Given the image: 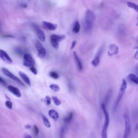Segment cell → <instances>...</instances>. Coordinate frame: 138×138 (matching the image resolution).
<instances>
[{"mask_svg": "<svg viewBox=\"0 0 138 138\" xmlns=\"http://www.w3.org/2000/svg\"><path fill=\"white\" fill-rule=\"evenodd\" d=\"M95 17L92 12L88 10L86 12L85 21V30L88 33L90 32L92 29Z\"/></svg>", "mask_w": 138, "mask_h": 138, "instance_id": "6da1fadb", "label": "cell"}, {"mask_svg": "<svg viewBox=\"0 0 138 138\" xmlns=\"http://www.w3.org/2000/svg\"><path fill=\"white\" fill-rule=\"evenodd\" d=\"M127 88V81L124 79H123L122 80V83L120 88L117 98L113 105V109L114 110H115L118 106L120 102L125 93Z\"/></svg>", "mask_w": 138, "mask_h": 138, "instance_id": "7a4b0ae2", "label": "cell"}, {"mask_svg": "<svg viewBox=\"0 0 138 138\" xmlns=\"http://www.w3.org/2000/svg\"><path fill=\"white\" fill-rule=\"evenodd\" d=\"M102 107L105 115V121L101 132V136L102 138H107V131L109 122V113L106 109L105 106L104 104H102Z\"/></svg>", "mask_w": 138, "mask_h": 138, "instance_id": "3957f363", "label": "cell"}, {"mask_svg": "<svg viewBox=\"0 0 138 138\" xmlns=\"http://www.w3.org/2000/svg\"><path fill=\"white\" fill-rule=\"evenodd\" d=\"M66 36L65 35H57L53 34L50 37L51 43L52 46L55 48L57 49L59 47L60 42L63 40Z\"/></svg>", "mask_w": 138, "mask_h": 138, "instance_id": "277c9868", "label": "cell"}, {"mask_svg": "<svg viewBox=\"0 0 138 138\" xmlns=\"http://www.w3.org/2000/svg\"><path fill=\"white\" fill-rule=\"evenodd\" d=\"M2 71L5 75L12 79L16 83L18 84V85L21 86L22 87H26V86L16 76L14 75L8 70L5 68H3L2 69Z\"/></svg>", "mask_w": 138, "mask_h": 138, "instance_id": "5b68a950", "label": "cell"}, {"mask_svg": "<svg viewBox=\"0 0 138 138\" xmlns=\"http://www.w3.org/2000/svg\"><path fill=\"white\" fill-rule=\"evenodd\" d=\"M35 64V62L31 55L29 53L24 55L23 65L27 67H32Z\"/></svg>", "mask_w": 138, "mask_h": 138, "instance_id": "8992f818", "label": "cell"}, {"mask_svg": "<svg viewBox=\"0 0 138 138\" xmlns=\"http://www.w3.org/2000/svg\"><path fill=\"white\" fill-rule=\"evenodd\" d=\"M124 120L125 129L124 136V138H128L131 132V126L128 116L126 114H124Z\"/></svg>", "mask_w": 138, "mask_h": 138, "instance_id": "52a82bcc", "label": "cell"}, {"mask_svg": "<svg viewBox=\"0 0 138 138\" xmlns=\"http://www.w3.org/2000/svg\"><path fill=\"white\" fill-rule=\"evenodd\" d=\"M35 45L38 56L40 57H44L46 54V50L41 43L36 40L35 42Z\"/></svg>", "mask_w": 138, "mask_h": 138, "instance_id": "ba28073f", "label": "cell"}, {"mask_svg": "<svg viewBox=\"0 0 138 138\" xmlns=\"http://www.w3.org/2000/svg\"><path fill=\"white\" fill-rule=\"evenodd\" d=\"M104 49V47L103 46L100 48L99 51H98L94 59L92 61L91 63L94 66L96 67L99 65L101 56L103 51Z\"/></svg>", "mask_w": 138, "mask_h": 138, "instance_id": "9c48e42d", "label": "cell"}, {"mask_svg": "<svg viewBox=\"0 0 138 138\" xmlns=\"http://www.w3.org/2000/svg\"><path fill=\"white\" fill-rule=\"evenodd\" d=\"M33 27L36 33L40 40L43 42H45V38L43 31L36 25H33Z\"/></svg>", "mask_w": 138, "mask_h": 138, "instance_id": "30bf717a", "label": "cell"}, {"mask_svg": "<svg viewBox=\"0 0 138 138\" xmlns=\"http://www.w3.org/2000/svg\"><path fill=\"white\" fill-rule=\"evenodd\" d=\"M41 24L44 28L50 31L55 30L57 27V25L55 24L44 21H42Z\"/></svg>", "mask_w": 138, "mask_h": 138, "instance_id": "8fae6325", "label": "cell"}, {"mask_svg": "<svg viewBox=\"0 0 138 138\" xmlns=\"http://www.w3.org/2000/svg\"><path fill=\"white\" fill-rule=\"evenodd\" d=\"M0 57L8 64H11L12 63V60L8 54L5 51L1 49H0Z\"/></svg>", "mask_w": 138, "mask_h": 138, "instance_id": "7c38bea8", "label": "cell"}, {"mask_svg": "<svg viewBox=\"0 0 138 138\" xmlns=\"http://www.w3.org/2000/svg\"><path fill=\"white\" fill-rule=\"evenodd\" d=\"M7 89L10 92L19 98L21 97L20 92L17 88L11 85H9L7 87Z\"/></svg>", "mask_w": 138, "mask_h": 138, "instance_id": "4fadbf2b", "label": "cell"}, {"mask_svg": "<svg viewBox=\"0 0 138 138\" xmlns=\"http://www.w3.org/2000/svg\"><path fill=\"white\" fill-rule=\"evenodd\" d=\"M119 48L114 44H112L109 45V51L108 53L110 56L116 55L118 53Z\"/></svg>", "mask_w": 138, "mask_h": 138, "instance_id": "5bb4252c", "label": "cell"}, {"mask_svg": "<svg viewBox=\"0 0 138 138\" xmlns=\"http://www.w3.org/2000/svg\"><path fill=\"white\" fill-rule=\"evenodd\" d=\"M19 73L20 76L23 80L30 87L31 86V83L29 78L27 75L22 71H19Z\"/></svg>", "mask_w": 138, "mask_h": 138, "instance_id": "9a60e30c", "label": "cell"}, {"mask_svg": "<svg viewBox=\"0 0 138 138\" xmlns=\"http://www.w3.org/2000/svg\"><path fill=\"white\" fill-rule=\"evenodd\" d=\"M73 53L74 57L76 62L79 71H81L83 69V66L80 60L78 57L77 54L75 52H74Z\"/></svg>", "mask_w": 138, "mask_h": 138, "instance_id": "2e32d148", "label": "cell"}, {"mask_svg": "<svg viewBox=\"0 0 138 138\" xmlns=\"http://www.w3.org/2000/svg\"><path fill=\"white\" fill-rule=\"evenodd\" d=\"M48 114L50 117L52 118L57 120L59 117V115L57 112L54 109H51L49 111Z\"/></svg>", "mask_w": 138, "mask_h": 138, "instance_id": "e0dca14e", "label": "cell"}, {"mask_svg": "<svg viewBox=\"0 0 138 138\" xmlns=\"http://www.w3.org/2000/svg\"><path fill=\"white\" fill-rule=\"evenodd\" d=\"M112 93V90L111 89H109L108 90L106 95L105 96L104 100L105 103H103L104 104L105 106L107 105L108 103L110 100V99Z\"/></svg>", "mask_w": 138, "mask_h": 138, "instance_id": "ac0fdd59", "label": "cell"}, {"mask_svg": "<svg viewBox=\"0 0 138 138\" xmlns=\"http://www.w3.org/2000/svg\"><path fill=\"white\" fill-rule=\"evenodd\" d=\"M80 29V25L79 22L78 21H76L74 23L73 28L72 31L73 33H79Z\"/></svg>", "mask_w": 138, "mask_h": 138, "instance_id": "d6986e66", "label": "cell"}, {"mask_svg": "<svg viewBox=\"0 0 138 138\" xmlns=\"http://www.w3.org/2000/svg\"><path fill=\"white\" fill-rule=\"evenodd\" d=\"M128 77L131 81L138 84V78L136 75L133 74H131L128 75Z\"/></svg>", "mask_w": 138, "mask_h": 138, "instance_id": "ffe728a7", "label": "cell"}, {"mask_svg": "<svg viewBox=\"0 0 138 138\" xmlns=\"http://www.w3.org/2000/svg\"><path fill=\"white\" fill-rule=\"evenodd\" d=\"M42 117L43 118V122L44 124L48 128H50L51 127L50 124V122L47 118L43 114L41 115Z\"/></svg>", "mask_w": 138, "mask_h": 138, "instance_id": "44dd1931", "label": "cell"}, {"mask_svg": "<svg viewBox=\"0 0 138 138\" xmlns=\"http://www.w3.org/2000/svg\"><path fill=\"white\" fill-rule=\"evenodd\" d=\"M127 5L129 7L134 9L137 12L138 11V6L136 4L131 2H128Z\"/></svg>", "mask_w": 138, "mask_h": 138, "instance_id": "7402d4cb", "label": "cell"}, {"mask_svg": "<svg viewBox=\"0 0 138 138\" xmlns=\"http://www.w3.org/2000/svg\"><path fill=\"white\" fill-rule=\"evenodd\" d=\"M73 116V113H69L67 116L65 118L64 121L66 123H69L71 120Z\"/></svg>", "mask_w": 138, "mask_h": 138, "instance_id": "603a6c76", "label": "cell"}, {"mask_svg": "<svg viewBox=\"0 0 138 138\" xmlns=\"http://www.w3.org/2000/svg\"><path fill=\"white\" fill-rule=\"evenodd\" d=\"M50 88L54 91L58 92L60 90V88L58 86L56 85H52L50 86Z\"/></svg>", "mask_w": 138, "mask_h": 138, "instance_id": "cb8c5ba5", "label": "cell"}, {"mask_svg": "<svg viewBox=\"0 0 138 138\" xmlns=\"http://www.w3.org/2000/svg\"><path fill=\"white\" fill-rule=\"evenodd\" d=\"M52 99L56 105L59 106L61 105V101L59 100L57 97L56 96H52Z\"/></svg>", "mask_w": 138, "mask_h": 138, "instance_id": "d4e9b609", "label": "cell"}, {"mask_svg": "<svg viewBox=\"0 0 138 138\" xmlns=\"http://www.w3.org/2000/svg\"><path fill=\"white\" fill-rule=\"evenodd\" d=\"M49 75L51 77L55 79H57L59 77L58 74L55 72L51 71L49 73Z\"/></svg>", "mask_w": 138, "mask_h": 138, "instance_id": "484cf974", "label": "cell"}, {"mask_svg": "<svg viewBox=\"0 0 138 138\" xmlns=\"http://www.w3.org/2000/svg\"><path fill=\"white\" fill-rule=\"evenodd\" d=\"M45 102L47 105H50L51 103V99L50 97L49 96H46L45 98Z\"/></svg>", "mask_w": 138, "mask_h": 138, "instance_id": "4316f807", "label": "cell"}, {"mask_svg": "<svg viewBox=\"0 0 138 138\" xmlns=\"http://www.w3.org/2000/svg\"><path fill=\"white\" fill-rule=\"evenodd\" d=\"M5 104L6 106L10 109H12L13 104L9 100H7L5 102Z\"/></svg>", "mask_w": 138, "mask_h": 138, "instance_id": "83f0119b", "label": "cell"}, {"mask_svg": "<svg viewBox=\"0 0 138 138\" xmlns=\"http://www.w3.org/2000/svg\"><path fill=\"white\" fill-rule=\"evenodd\" d=\"M33 132L34 134L36 136H37L38 135L39 133V130L38 128L36 125H34L33 127Z\"/></svg>", "mask_w": 138, "mask_h": 138, "instance_id": "f1b7e54d", "label": "cell"}, {"mask_svg": "<svg viewBox=\"0 0 138 138\" xmlns=\"http://www.w3.org/2000/svg\"><path fill=\"white\" fill-rule=\"evenodd\" d=\"M30 70L35 75H36L37 73V71L35 68L33 67H30L29 68Z\"/></svg>", "mask_w": 138, "mask_h": 138, "instance_id": "f546056e", "label": "cell"}, {"mask_svg": "<svg viewBox=\"0 0 138 138\" xmlns=\"http://www.w3.org/2000/svg\"><path fill=\"white\" fill-rule=\"evenodd\" d=\"M0 83L5 87L7 86V85L5 81L0 77Z\"/></svg>", "mask_w": 138, "mask_h": 138, "instance_id": "4dcf8cb0", "label": "cell"}, {"mask_svg": "<svg viewBox=\"0 0 138 138\" xmlns=\"http://www.w3.org/2000/svg\"><path fill=\"white\" fill-rule=\"evenodd\" d=\"M76 43V42L75 41H74L72 42L71 46V49H73L74 48Z\"/></svg>", "mask_w": 138, "mask_h": 138, "instance_id": "1f68e13d", "label": "cell"}, {"mask_svg": "<svg viewBox=\"0 0 138 138\" xmlns=\"http://www.w3.org/2000/svg\"><path fill=\"white\" fill-rule=\"evenodd\" d=\"M24 137L25 138H32L31 136L27 133H25L24 134Z\"/></svg>", "mask_w": 138, "mask_h": 138, "instance_id": "d6a6232c", "label": "cell"}, {"mask_svg": "<svg viewBox=\"0 0 138 138\" xmlns=\"http://www.w3.org/2000/svg\"><path fill=\"white\" fill-rule=\"evenodd\" d=\"M21 6L24 8H27V6L26 4H23L21 5Z\"/></svg>", "mask_w": 138, "mask_h": 138, "instance_id": "836d02e7", "label": "cell"}, {"mask_svg": "<svg viewBox=\"0 0 138 138\" xmlns=\"http://www.w3.org/2000/svg\"><path fill=\"white\" fill-rule=\"evenodd\" d=\"M25 128L27 129H30L31 128V127L30 125H25Z\"/></svg>", "mask_w": 138, "mask_h": 138, "instance_id": "e575fe53", "label": "cell"}, {"mask_svg": "<svg viewBox=\"0 0 138 138\" xmlns=\"http://www.w3.org/2000/svg\"><path fill=\"white\" fill-rule=\"evenodd\" d=\"M4 37H13V38L14 37L13 36L10 35H5L4 36Z\"/></svg>", "mask_w": 138, "mask_h": 138, "instance_id": "d590c367", "label": "cell"}, {"mask_svg": "<svg viewBox=\"0 0 138 138\" xmlns=\"http://www.w3.org/2000/svg\"><path fill=\"white\" fill-rule=\"evenodd\" d=\"M5 97L6 99L8 100H10V98L6 95H5Z\"/></svg>", "mask_w": 138, "mask_h": 138, "instance_id": "8d00e7d4", "label": "cell"}, {"mask_svg": "<svg viewBox=\"0 0 138 138\" xmlns=\"http://www.w3.org/2000/svg\"><path fill=\"white\" fill-rule=\"evenodd\" d=\"M135 56H136L135 57L136 59H137V57L138 58V52H137V53H136V55H135Z\"/></svg>", "mask_w": 138, "mask_h": 138, "instance_id": "74e56055", "label": "cell"}, {"mask_svg": "<svg viewBox=\"0 0 138 138\" xmlns=\"http://www.w3.org/2000/svg\"><path fill=\"white\" fill-rule=\"evenodd\" d=\"M28 1H30L31 0H27Z\"/></svg>", "mask_w": 138, "mask_h": 138, "instance_id": "f35d334b", "label": "cell"}]
</instances>
